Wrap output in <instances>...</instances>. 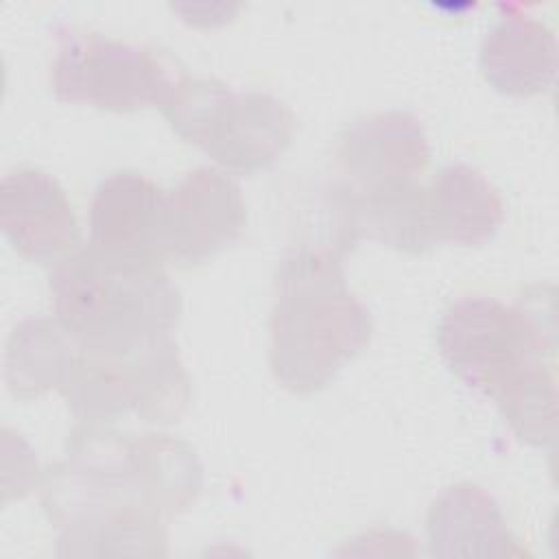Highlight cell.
Here are the masks:
<instances>
[{
    "label": "cell",
    "instance_id": "obj_9",
    "mask_svg": "<svg viewBox=\"0 0 559 559\" xmlns=\"http://www.w3.org/2000/svg\"><path fill=\"white\" fill-rule=\"evenodd\" d=\"M166 194L135 170H116L100 179L90 203V247L135 264L166 258Z\"/></svg>",
    "mask_w": 559,
    "mask_h": 559
},
{
    "label": "cell",
    "instance_id": "obj_7",
    "mask_svg": "<svg viewBox=\"0 0 559 559\" xmlns=\"http://www.w3.org/2000/svg\"><path fill=\"white\" fill-rule=\"evenodd\" d=\"M247 225L238 181L223 168L197 166L166 194V258L201 264L234 245Z\"/></svg>",
    "mask_w": 559,
    "mask_h": 559
},
{
    "label": "cell",
    "instance_id": "obj_12",
    "mask_svg": "<svg viewBox=\"0 0 559 559\" xmlns=\"http://www.w3.org/2000/svg\"><path fill=\"white\" fill-rule=\"evenodd\" d=\"M557 35L544 22L520 7L489 26L480 41V70L487 83L513 98H531L552 87L557 76Z\"/></svg>",
    "mask_w": 559,
    "mask_h": 559
},
{
    "label": "cell",
    "instance_id": "obj_3",
    "mask_svg": "<svg viewBox=\"0 0 559 559\" xmlns=\"http://www.w3.org/2000/svg\"><path fill=\"white\" fill-rule=\"evenodd\" d=\"M55 319L76 347L131 354L168 336L181 319V293L159 264L109 258L85 245L50 273Z\"/></svg>",
    "mask_w": 559,
    "mask_h": 559
},
{
    "label": "cell",
    "instance_id": "obj_8",
    "mask_svg": "<svg viewBox=\"0 0 559 559\" xmlns=\"http://www.w3.org/2000/svg\"><path fill=\"white\" fill-rule=\"evenodd\" d=\"M430 159L424 122L406 109H384L354 118L336 140L334 162L352 192H369L417 179Z\"/></svg>",
    "mask_w": 559,
    "mask_h": 559
},
{
    "label": "cell",
    "instance_id": "obj_4",
    "mask_svg": "<svg viewBox=\"0 0 559 559\" xmlns=\"http://www.w3.org/2000/svg\"><path fill=\"white\" fill-rule=\"evenodd\" d=\"M159 111L181 140L236 175L275 164L290 146L297 127L293 109L269 92H236L214 76L186 72Z\"/></svg>",
    "mask_w": 559,
    "mask_h": 559
},
{
    "label": "cell",
    "instance_id": "obj_6",
    "mask_svg": "<svg viewBox=\"0 0 559 559\" xmlns=\"http://www.w3.org/2000/svg\"><path fill=\"white\" fill-rule=\"evenodd\" d=\"M179 76L173 59L151 46L74 26L55 33L50 85L59 100L107 111L162 109Z\"/></svg>",
    "mask_w": 559,
    "mask_h": 559
},
{
    "label": "cell",
    "instance_id": "obj_16",
    "mask_svg": "<svg viewBox=\"0 0 559 559\" xmlns=\"http://www.w3.org/2000/svg\"><path fill=\"white\" fill-rule=\"evenodd\" d=\"M76 352V343L57 319L31 317L20 321L4 354V382L11 395L33 400L59 389Z\"/></svg>",
    "mask_w": 559,
    "mask_h": 559
},
{
    "label": "cell",
    "instance_id": "obj_13",
    "mask_svg": "<svg viewBox=\"0 0 559 559\" xmlns=\"http://www.w3.org/2000/svg\"><path fill=\"white\" fill-rule=\"evenodd\" d=\"M426 199L435 245H483L504 221V201L498 188L465 162L441 166L426 186Z\"/></svg>",
    "mask_w": 559,
    "mask_h": 559
},
{
    "label": "cell",
    "instance_id": "obj_2",
    "mask_svg": "<svg viewBox=\"0 0 559 559\" xmlns=\"http://www.w3.org/2000/svg\"><path fill=\"white\" fill-rule=\"evenodd\" d=\"M373 319L349 290L343 253L330 245L288 251L275 273L269 319L273 378L297 395L328 386L369 343Z\"/></svg>",
    "mask_w": 559,
    "mask_h": 559
},
{
    "label": "cell",
    "instance_id": "obj_17",
    "mask_svg": "<svg viewBox=\"0 0 559 559\" xmlns=\"http://www.w3.org/2000/svg\"><path fill=\"white\" fill-rule=\"evenodd\" d=\"M166 520L146 511H116L59 526V557H159L168 552Z\"/></svg>",
    "mask_w": 559,
    "mask_h": 559
},
{
    "label": "cell",
    "instance_id": "obj_11",
    "mask_svg": "<svg viewBox=\"0 0 559 559\" xmlns=\"http://www.w3.org/2000/svg\"><path fill=\"white\" fill-rule=\"evenodd\" d=\"M426 546L432 557L502 559L524 557L498 500L480 485L463 480L445 487L426 513Z\"/></svg>",
    "mask_w": 559,
    "mask_h": 559
},
{
    "label": "cell",
    "instance_id": "obj_1",
    "mask_svg": "<svg viewBox=\"0 0 559 559\" xmlns=\"http://www.w3.org/2000/svg\"><path fill=\"white\" fill-rule=\"evenodd\" d=\"M201 487L203 467L188 441L85 421L72 430L63 459L41 474L39 496L55 526L116 511L168 522L190 509Z\"/></svg>",
    "mask_w": 559,
    "mask_h": 559
},
{
    "label": "cell",
    "instance_id": "obj_15",
    "mask_svg": "<svg viewBox=\"0 0 559 559\" xmlns=\"http://www.w3.org/2000/svg\"><path fill=\"white\" fill-rule=\"evenodd\" d=\"M347 192L358 238L367 236L384 247L413 255L435 247L428 223L426 186L417 179L397 181L369 192H352L347 188Z\"/></svg>",
    "mask_w": 559,
    "mask_h": 559
},
{
    "label": "cell",
    "instance_id": "obj_10",
    "mask_svg": "<svg viewBox=\"0 0 559 559\" xmlns=\"http://www.w3.org/2000/svg\"><path fill=\"white\" fill-rule=\"evenodd\" d=\"M0 227L33 262H59L79 242V225L61 183L39 168H17L0 181Z\"/></svg>",
    "mask_w": 559,
    "mask_h": 559
},
{
    "label": "cell",
    "instance_id": "obj_14",
    "mask_svg": "<svg viewBox=\"0 0 559 559\" xmlns=\"http://www.w3.org/2000/svg\"><path fill=\"white\" fill-rule=\"evenodd\" d=\"M142 349L100 354L76 347L57 391L83 421L109 424L127 413L140 415Z\"/></svg>",
    "mask_w": 559,
    "mask_h": 559
},
{
    "label": "cell",
    "instance_id": "obj_5",
    "mask_svg": "<svg viewBox=\"0 0 559 559\" xmlns=\"http://www.w3.org/2000/svg\"><path fill=\"white\" fill-rule=\"evenodd\" d=\"M437 347L454 376L498 400L542 365H550L555 332L524 301L463 295L443 310Z\"/></svg>",
    "mask_w": 559,
    "mask_h": 559
}]
</instances>
